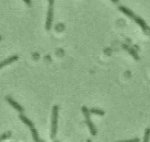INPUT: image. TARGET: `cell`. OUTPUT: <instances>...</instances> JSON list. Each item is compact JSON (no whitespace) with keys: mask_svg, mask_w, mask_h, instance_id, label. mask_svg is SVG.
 Masks as SVG:
<instances>
[{"mask_svg":"<svg viewBox=\"0 0 150 142\" xmlns=\"http://www.w3.org/2000/svg\"><path fill=\"white\" fill-rule=\"evenodd\" d=\"M118 8L121 12L126 15L128 17L133 19L138 25H139L145 33H150V28L147 25V24L142 18L136 15L131 9L125 6H120Z\"/></svg>","mask_w":150,"mask_h":142,"instance_id":"cell-1","label":"cell"},{"mask_svg":"<svg viewBox=\"0 0 150 142\" xmlns=\"http://www.w3.org/2000/svg\"><path fill=\"white\" fill-rule=\"evenodd\" d=\"M58 115H59V106L57 105H54L52 107V120H51L50 138L52 139L54 138L57 134Z\"/></svg>","mask_w":150,"mask_h":142,"instance_id":"cell-2","label":"cell"},{"mask_svg":"<svg viewBox=\"0 0 150 142\" xmlns=\"http://www.w3.org/2000/svg\"><path fill=\"white\" fill-rule=\"evenodd\" d=\"M81 110H82V112L86 118V124L89 129V130H90L91 135L96 136L97 134V130H96L95 126L94 125V124L93 123V122L91 121V120L90 119V114L89 110L86 106H83L81 107Z\"/></svg>","mask_w":150,"mask_h":142,"instance_id":"cell-3","label":"cell"},{"mask_svg":"<svg viewBox=\"0 0 150 142\" xmlns=\"http://www.w3.org/2000/svg\"><path fill=\"white\" fill-rule=\"evenodd\" d=\"M53 4L54 1H49V7L47 13L46 21L45 23V29L46 31H49L52 27L53 19Z\"/></svg>","mask_w":150,"mask_h":142,"instance_id":"cell-4","label":"cell"},{"mask_svg":"<svg viewBox=\"0 0 150 142\" xmlns=\"http://www.w3.org/2000/svg\"><path fill=\"white\" fill-rule=\"evenodd\" d=\"M6 100L11 106H12L15 110H16L19 113H22L24 111L23 107L21 105H20L18 102H16L15 100H13L11 96H7L6 97Z\"/></svg>","mask_w":150,"mask_h":142,"instance_id":"cell-5","label":"cell"},{"mask_svg":"<svg viewBox=\"0 0 150 142\" xmlns=\"http://www.w3.org/2000/svg\"><path fill=\"white\" fill-rule=\"evenodd\" d=\"M18 58H19V57L18 56L13 55V56L8 58L5 59V60L0 62V69H1L2 67H3L5 66H6L9 64L12 63V62L16 61L18 59Z\"/></svg>","mask_w":150,"mask_h":142,"instance_id":"cell-6","label":"cell"},{"mask_svg":"<svg viewBox=\"0 0 150 142\" xmlns=\"http://www.w3.org/2000/svg\"><path fill=\"white\" fill-rule=\"evenodd\" d=\"M31 133H32V138L33 139V140L35 141V142H40L41 140L39 138V134H38V132L37 131V130L36 129V128L34 126L29 127Z\"/></svg>","mask_w":150,"mask_h":142,"instance_id":"cell-7","label":"cell"},{"mask_svg":"<svg viewBox=\"0 0 150 142\" xmlns=\"http://www.w3.org/2000/svg\"><path fill=\"white\" fill-rule=\"evenodd\" d=\"M90 113H92V114H97V115H99V116H103L104 114V111L101 110V109H96V108H92L90 110Z\"/></svg>","mask_w":150,"mask_h":142,"instance_id":"cell-8","label":"cell"},{"mask_svg":"<svg viewBox=\"0 0 150 142\" xmlns=\"http://www.w3.org/2000/svg\"><path fill=\"white\" fill-rule=\"evenodd\" d=\"M11 135H12V133L11 131H8L3 133L2 134L0 135V142L8 138H9L11 136Z\"/></svg>","mask_w":150,"mask_h":142,"instance_id":"cell-9","label":"cell"},{"mask_svg":"<svg viewBox=\"0 0 150 142\" xmlns=\"http://www.w3.org/2000/svg\"><path fill=\"white\" fill-rule=\"evenodd\" d=\"M125 49H126L128 51V52L134 57V58L135 59H136V60L139 59V56H138V55H137V53H136V52H135L134 49H132V48H128L127 46H125Z\"/></svg>","mask_w":150,"mask_h":142,"instance_id":"cell-10","label":"cell"},{"mask_svg":"<svg viewBox=\"0 0 150 142\" xmlns=\"http://www.w3.org/2000/svg\"><path fill=\"white\" fill-rule=\"evenodd\" d=\"M150 138V128H147L145 131L143 142H149Z\"/></svg>","mask_w":150,"mask_h":142,"instance_id":"cell-11","label":"cell"},{"mask_svg":"<svg viewBox=\"0 0 150 142\" xmlns=\"http://www.w3.org/2000/svg\"><path fill=\"white\" fill-rule=\"evenodd\" d=\"M140 140L138 138H134L127 140H123V141H119L117 142H139Z\"/></svg>","mask_w":150,"mask_h":142,"instance_id":"cell-12","label":"cell"},{"mask_svg":"<svg viewBox=\"0 0 150 142\" xmlns=\"http://www.w3.org/2000/svg\"><path fill=\"white\" fill-rule=\"evenodd\" d=\"M26 3H27L28 4V5H30V1H24Z\"/></svg>","mask_w":150,"mask_h":142,"instance_id":"cell-13","label":"cell"},{"mask_svg":"<svg viewBox=\"0 0 150 142\" xmlns=\"http://www.w3.org/2000/svg\"><path fill=\"white\" fill-rule=\"evenodd\" d=\"M87 142H92V141H91V140H90L88 139V140H87Z\"/></svg>","mask_w":150,"mask_h":142,"instance_id":"cell-14","label":"cell"},{"mask_svg":"<svg viewBox=\"0 0 150 142\" xmlns=\"http://www.w3.org/2000/svg\"><path fill=\"white\" fill-rule=\"evenodd\" d=\"M53 142H59V141H57V140H54Z\"/></svg>","mask_w":150,"mask_h":142,"instance_id":"cell-15","label":"cell"},{"mask_svg":"<svg viewBox=\"0 0 150 142\" xmlns=\"http://www.w3.org/2000/svg\"><path fill=\"white\" fill-rule=\"evenodd\" d=\"M40 142H45L44 140H41V141Z\"/></svg>","mask_w":150,"mask_h":142,"instance_id":"cell-16","label":"cell"},{"mask_svg":"<svg viewBox=\"0 0 150 142\" xmlns=\"http://www.w3.org/2000/svg\"><path fill=\"white\" fill-rule=\"evenodd\" d=\"M1 37L0 36V40H1Z\"/></svg>","mask_w":150,"mask_h":142,"instance_id":"cell-17","label":"cell"}]
</instances>
